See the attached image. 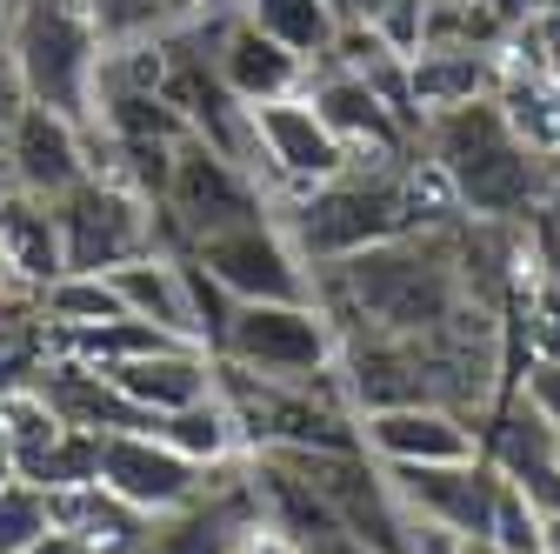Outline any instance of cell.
Listing matches in <instances>:
<instances>
[{"mask_svg":"<svg viewBox=\"0 0 560 554\" xmlns=\"http://www.w3.org/2000/svg\"><path fill=\"white\" fill-rule=\"evenodd\" d=\"M420 148L447 168L467 221H534L553 200L547 154L514 127V114L501 101H474V107L434 114L420 127Z\"/></svg>","mask_w":560,"mask_h":554,"instance_id":"1","label":"cell"},{"mask_svg":"<svg viewBox=\"0 0 560 554\" xmlns=\"http://www.w3.org/2000/svg\"><path fill=\"white\" fill-rule=\"evenodd\" d=\"M307 101H314V114L334 127V141L354 154V168H387V161H400L407 148H420V127H413L368 74H354V67H340V60L314 67Z\"/></svg>","mask_w":560,"mask_h":554,"instance_id":"9","label":"cell"},{"mask_svg":"<svg viewBox=\"0 0 560 554\" xmlns=\"http://www.w3.org/2000/svg\"><path fill=\"white\" fill-rule=\"evenodd\" d=\"M101 481L120 501H133L140 515H174V508H187V501L207 495L214 468L187 461L161 435H101Z\"/></svg>","mask_w":560,"mask_h":554,"instance_id":"13","label":"cell"},{"mask_svg":"<svg viewBox=\"0 0 560 554\" xmlns=\"http://www.w3.org/2000/svg\"><path fill=\"white\" fill-rule=\"evenodd\" d=\"M273 215V194L260 187V174L234 154H221L214 141H187L174 148V181H167V200H161V247L167 254H187L200 247L207 234H228V228H247V221H267Z\"/></svg>","mask_w":560,"mask_h":554,"instance_id":"4","label":"cell"},{"mask_svg":"<svg viewBox=\"0 0 560 554\" xmlns=\"http://www.w3.org/2000/svg\"><path fill=\"white\" fill-rule=\"evenodd\" d=\"M347 168H354V154L334 141V127L314 114L307 94L254 107V174L273 194V207H288L294 194H314V187L340 181Z\"/></svg>","mask_w":560,"mask_h":554,"instance_id":"7","label":"cell"},{"mask_svg":"<svg viewBox=\"0 0 560 554\" xmlns=\"http://www.w3.org/2000/svg\"><path fill=\"white\" fill-rule=\"evenodd\" d=\"M120 288L107 274H60L54 288H40V321L47 327H94V321H120Z\"/></svg>","mask_w":560,"mask_h":554,"instance_id":"24","label":"cell"},{"mask_svg":"<svg viewBox=\"0 0 560 554\" xmlns=\"http://www.w3.org/2000/svg\"><path fill=\"white\" fill-rule=\"evenodd\" d=\"M247 21L260 34H273L280 47H294L307 67H327L334 47H340V34H347V21H340L334 0H254Z\"/></svg>","mask_w":560,"mask_h":554,"instance_id":"22","label":"cell"},{"mask_svg":"<svg viewBox=\"0 0 560 554\" xmlns=\"http://www.w3.org/2000/svg\"><path fill=\"white\" fill-rule=\"evenodd\" d=\"M301 554H374V547H361L354 534H320V541H307Z\"/></svg>","mask_w":560,"mask_h":554,"instance_id":"31","label":"cell"},{"mask_svg":"<svg viewBox=\"0 0 560 554\" xmlns=\"http://www.w3.org/2000/svg\"><path fill=\"white\" fill-rule=\"evenodd\" d=\"M407 81H413L420 127H428L434 114H454V107H474V101H501V88H508V60H501L494 47L428 41V47L407 60Z\"/></svg>","mask_w":560,"mask_h":554,"instance_id":"16","label":"cell"},{"mask_svg":"<svg viewBox=\"0 0 560 554\" xmlns=\"http://www.w3.org/2000/svg\"><path fill=\"white\" fill-rule=\"evenodd\" d=\"M21 107H27V88H21V74H14V60H8V47H0V148H8V134H14Z\"/></svg>","mask_w":560,"mask_h":554,"instance_id":"28","label":"cell"},{"mask_svg":"<svg viewBox=\"0 0 560 554\" xmlns=\"http://www.w3.org/2000/svg\"><path fill=\"white\" fill-rule=\"evenodd\" d=\"M8 194H21V187H14V168H8V148H0V200H8Z\"/></svg>","mask_w":560,"mask_h":554,"instance_id":"34","label":"cell"},{"mask_svg":"<svg viewBox=\"0 0 560 554\" xmlns=\"http://www.w3.org/2000/svg\"><path fill=\"white\" fill-rule=\"evenodd\" d=\"M8 60H14V74H21L34 107H54L67 120L94 127L107 34L94 27V14L81 8V0H14Z\"/></svg>","mask_w":560,"mask_h":554,"instance_id":"2","label":"cell"},{"mask_svg":"<svg viewBox=\"0 0 560 554\" xmlns=\"http://www.w3.org/2000/svg\"><path fill=\"white\" fill-rule=\"evenodd\" d=\"M241 554H301V547H288V541H273V534H254Z\"/></svg>","mask_w":560,"mask_h":554,"instance_id":"32","label":"cell"},{"mask_svg":"<svg viewBox=\"0 0 560 554\" xmlns=\"http://www.w3.org/2000/svg\"><path fill=\"white\" fill-rule=\"evenodd\" d=\"M0 261H8L34 295L60 281L67 254H60V228H54V200H34V194L0 200Z\"/></svg>","mask_w":560,"mask_h":554,"instance_id":"21","label":"cell"},{"mask_svg":"<svg viewBox=\"0 0 560 554\" xmlns=\"http://www.w3.org/2000/svg\"><path fill=\"white\" fill-rule=\"evenodd\" d=\"M254 534H260V508H254L247 454H241V461L214 468L200 501H187L174 515H154V534L140 554H241Z\"/></svg>","mask_w":560,"mask_h":554,"instance_id":"12","label":"cell"},{"mask_svg":"<svg viewBox=\"0 0 560 554\" xmlns=\"http://www.w3.org/2000/svg\"><path fill=\"white\" fill-rule=\"evenodd\" d=\"M413 154V148H407ZM400 154V161H407ZM400 161L387 168H347L340 181L314 187V194H294L288 207H273L280 228L294 234V247L314 261V267H334V261H354L381 241H400V234H420L413 228V207H407V181H400Z\"/></svg>","mask_w":560,"mask_h":554,"instance_id":"3","label":"cell"},{"mask_svg":"<svg viewBox=\"0 0 560 554\" xmlns=\"http://www.w3.org/2000/svg\"><path fill=\"white\" fill-rule=\"evenodd\" d=\"M0 481H14V441H8V414H0Z\"/></svg>","mask_w":560,"mask_h":554,"instance_id":"33","label":"cell"},{"mask_svg":"<svg viewBox=\"0 0 560 554\" xmlns=\"http://www.w3.org/2000/svg\"><path fill=\"white\" fill-rule=\"evenodd\" d=\"M161 14H167V21H180V14H187V0H161Z\"/></svg>","mask_w":560,"mask_h":554,"instance_id":"36","label":"cell"},{"mask_svg":"<svg viewBox=\"0 0 560 554\" xmlns=\"http://www.w3.org/2000/svg\"><path fill=\"white\" fill-rule=\"evenodd\" d=\"M34 388H40L74 428H88V435H154V428H161L148 407H133V401L114 388L107 368H88V361H74V355H47L40 374H34Z\"/></svg>","mask_w":560,"mask_h":554,"instance_id":"17","label":"cell"},{"mask_svg":"<svg viewBox=\"0 0 560 554\" xmlns=\"http://www.w3.org/2000/svg\"><path fill=\"white\" fill-rule=\"evenodd\" d=\"M54 228H60L67 274H114L140 254H167L161 247V207L114 174H88L74 194H60Z\"/></svg>","mask_w":560,"mask_h":554,"instance_id":"5","label":"cell"},{"mask_svg":"<svg viewBox=\"0 0 560 554\" xmlns=\"http://www.w3.org/2000/svg\"><path fill=\"white\" fill-rule=\"evenodd\" d=\"M107 281L120 288V308L133 321H154V327H167V334H180V341L200 348V314H194V288H187V261L180 254H140V261L114 267Z\"/></svg>","mask_w":560,"mask_h":554,"instance_id":"18","label":"cell"},{"mask_svg":"<svg viewBox=\"0 0 560 554\" xmlns=\"http://www.w3.org/2000/svg\"><path fill=\"white\" fill-rule=\"evenodd\" d=\"M254 8V0H187V14L180 21H207V27H221V21H241Z\"/></svg>","mask_w":560,"mask_h":554,"instance_id":"29","label":"cell"},{"mask_svg":"<svg viewBox=\"0 0 560 554\" xmlns=\"http://www.w3.org/2000/svg\"><path fill=\"white\" fill-rule=\"evenodd\" d=\"M534 414H540V428L560 441V361H527V374H521V388H514Z\"/></svg>","mask_w":560,"mask_h":554,"instance_id":"27","label":"cell"},{"mask_svg":"<svg viewBox=\"0 0 560 554\" xmlns=\"http://www.w3.org/2000/svg\"><path fill=\"white\" fill-rule=\"evenodd\" d=\"M107 374L133 407H148L154 422L214 394V355H200V348H161V355H140L127 368H107Z\"/></svg>","mask_w":560,"mask_h":554,"instance_id":"19","label":"cell"},{"mask_svg":"<svg viewBox=\"0 0 560 554\" xmlns=\"http://www.w3.org/2000/svg\"><path fill=\"white\" fill-rule=\"evenodd\" d=\"M27 554H94V541H81L74 528H47V534H40Z\"/></svg>","mask_w":560,"mask_h":554,"instance_id":"30","label":"cell"},{"mask_svg":"<svg viewBox=\"0 0 560 554\" xmlns=\"http://www.w3.org/2000/svg\"><path fill=\"white\" fill-rule=\"evenodd\" d=\"M154 435L174 441V448H180L187 461H200V468H228V461L247 454V441H241V428H234V414H228L221 394H207V401H194V407H180V414H161Z\"/></svg>","mask_w":560,"mask_h":554,"instance_id":"23","label":"cell"},{"mask_svg":"<svg viewBox=\"0 0 560 554\" xmlns=\"http://www.w3.org/2000/svg\"><path fill=\"white\" fill-rule=\"evenodd\" d=\"M400 501L420 515V521H441L467 541L487 547L494 534V515H501V495H508V468L494 454H474V461H447V468H387Z\"/></svg>","mask_w":560,"mask_h":554,"instance_id":"11","label":"cell"},{"mask_svg":"<svg viewBox=\"0 0 560 554\" xmlns=\"http://www.w3.org/2000/svg\"><path fill=\"white\" fill-rule=\"evenodd\" d=\"M361 441L381 468H447L487 454V422L447 407V401H407L361 414Z\"/></svg>","mask_w":560,"mask_h":554,"instance_id":"10","label":"cell"},{"mask_svg":"<svg viewBox=\"0 0 560 554\" xmlns=\"http://www.w3.org/2000/svg\"><path fill=\"white\" fill-rule=\"evenodd\" d=\"M200 27H207V21H200ZM207 41H214V67H221V81H228V94H234L241 107L294 101V94H307V81H314V67H307L294 47H280L273 34H260L247 14L207 27Z\"/></svg>","mask_w":560,"mask_h":554,"instance_id":"15","label":"cell"},{"mask_svg":"<svg viewBox=\"0 0 560 554\" xmlns=\"http://www.w3.org/2000/svg\"><path fill=\"white\" fill-rule=\"evenodd\" d=\"M221 361H241L273 381H314L340 361V327L320 301H241Z\"/></svg>","mask_w":560,"mask_h":554,"instance_id":"6","label":"cell"},{"mask_svg":"<svg viewBox=\"0 0 560 554\" xmlns=\"http://www.w3.org/2000/svg\"><path fill=\"white\" fill-rule=\"evenodd\" d=\"M54 528V495L34 481H0V554H27Z\"/></svg>","mask_w":560,"mask_h":554,"instance_id":"25","label":"cell"},{"mask_svg":"<svg viewBox=\"0 0 560 554\" xmlns=\"http://www.w3.org/2000/svg\"><path fill=\"white\" fill-rule=\"evenodd\" d=\"M234 301H314V261L294 247V234L280 228V215L207 234L200 247H187Z\"/></svg>","mask_w":560,"mask_h":554,"instance_id":"8","label":"cell"},{"mask_svg":"<svg viewBox=\"0 0 560 554\" xmlns=\"http://www.w3.org/2000/svg\"><path fill=\"white\" fill-rule=\"evenodd\" d=\"M8 21H14V0H0V47H8Z\"/></svg>","mask_w":560,"mask_h":554,"instance_id":"35","label":"cell"},{"mask_svg":"<svg viewBox=\"0 0 560 554\" xmlns=\"http://www.w3.org/2000/svg\"><path fill=\"white\" fill-rule=\"evenodd\" d=\"M54 528H74L81 541H94V554H140L154 515L120 501L107 481H81V488H54Z\"/></svg>","mask_w":560,"mask_h":554,"instance_id":"20","label":"cell"},{"mask_svg":"<svg viewBox=\"0 0 560 554\" xmlns=\"http://www.w3.org/2000/svg\"><path fill=\"white\" fill-rule=\"evenodd\" d=\"M81 8L94 14V27H101L107 41H133V34H154V27H167L161 0H81Z\"/></svg>","mask_w":560,"mask_h":554,"instance_id":"26","label":"cell"},{"mask_svg":"<svg viewBox=\"0 0 560 554\" xmlns=\"http://www.w3.org/2000/svg\"><path fill=\"white\" fill-rule=\"evenodd\" d=\"M8 168H14V187L34 194V200H60L74 194L88 174H94V127L67 120L54 107H21L14 134H8Z\"/></svg>","mask_w":560,"mask_h":554,"instance_id":"14","label":"cell"}]
</instances>
